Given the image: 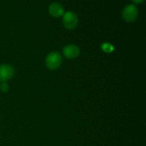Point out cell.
Returning <instances> with one entry per match:
<instances>
[{"instance_id": "cell-1", "label": "cell", "mask_w": 146, "mask_h": 146, "mask_svg": "<svg viewBox=\"0 0 146 146\" xmlns=\"http://www.w3.org/2000/svg\"><path fill=\"white\" fill-rule=\"evenodd\" d=\"M62 57L58 51H53L48 54L46 58V65L51 70H56L61 66Z\"/></svg>"}, {"instance_id": "cell-2", "label": "cell", "mask_w": 146, "mask_h": 146, "mask_svg": "<svg viewBox=\"0 0 146 146\" xmlns=\"http://www.w3.org/2000/svg\"><path fill=\"white\" fill-rule=\"evenodd\" d=\"M138 10L134 4H128L122 11V17L127 22H133L138 18Z\"/></svg>"}, {"instance_id": "cell-3", "label": "cell", "mask_w": 146, "mask_h": 146, "mask_svg": "<svg viewBox=\"0 0 146 146\" xmlns=\"http://www.w3.org/2000/svg\"><path fill=\"white\" fill-rule=\"evenodd\" d=\"M78 17L76 14L73 11H67L64 14V18H63V22H64V27L68 29H74L78 24Z\"/></svg>"}, {"instance_id": "cell-4", "label": "cell", "mask_w": 146, "mask_h": 146, "mask_svg": "<svg viewBox=\"0 0 146 146\" xmlns=\"http://www.w3.org/2000/svg\"><path fill=\"white\" fill-rule=\"evenodd\" d=\"M14 74V70L11 66L9 64H3L0 66V81L6 82L11 79Z\"/></svg>"}, {"instance_id": "cell-5", "label": "cell", "mask_w": 146, "mask_h": 146, "mask_svg": "<svg viewBox=\"0 0 146 146\" xmlns=\"http://www.w3.org/2000/svg\"><path fill=\"white\" fill-rule=\"evenodd\" d=\"M63 54L64 56L69 59H73L78 56L80 54V49L77 46L74 44H68L63 49Z\"/></svg>"}, {"instance_id": "cell-6", "label": "cell", "mask_w": 146, "mask_h": 146, "mask_svg": "<svg viewBox=\"0 0 146 146\" xmlns=\"http://www.w3.org/2000/svg\"><path fill=\"white\" fill-rule=\"evenodd\" d=\"M48 12H49V14L52 17L58 18V17H60L64 15V7L59 3L54 2L50 4V6L48 7Z\"/></svg>"}, {"instance_id": "cell-7", "label": "cell", "mask_w": 146, "mask_h": 146, "mask_svg": "<svg viewBox=\"0 0 146 146\" xmlns=\"http://www.w3.org/2000/svg\"><path fill=\"white\" fill-rule=\"evenodd\" d=\"M101 48L104 52L106 53H111L113 51L114 47L112 44H109V43H104L101 45Z\"/></svg>"}, {"instance_id": "cell-8", "label": "cell", "mask_w": 146, "mask_h": 146, "mask_svg": "<svg viewBox=\"0 0 146 146\" xmlns=\"http://www.w3.org/2000/svg\"><path fill=\"white\" fill-rule=\"evenodd\" d=\"M9 85L6 82H3L2 84L0 86V89L1 90L2 92H7L9 90Z\"/></svg>"}, {"instance_id": "cell-9", "label": "cell", "mask_w": 146, "mask_h": 146, "mask_svg": "<svg viewBox=\"0 0 146 146\" xmlns=\"http://www.w3.org/2000/svg\"><path fill=\"white\" fill-rule=\"evenodd\" d=\"M132 1H133L134 3H135V4H140V3L143 2L144 0H132Z\"/></svg>"}]
</instances>
